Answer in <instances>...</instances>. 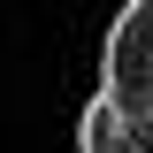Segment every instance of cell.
Returning a JSON list of instances; mask_svg holds the SVG:
<instances>
[{"instance_id":"cell-1","label":"cell","mask_w":153,"mask_h":153,"mask_svg":"<svg viewBox=\"0 0 153 153\" xmlns=\"http://www.w3.org/2000/svg\"><path fill=\"white\" fill-rule=\"evenodd\" d=\"M100 100L153 153V0H123L115 8L107 46H100Z\"/></svg>"},{"instance_id":"cell-2","label":"cell","mask_w":153,"mask_h":153,"mask_svg":"<svg viewBox=\"0 0 153 153\" xmlns=\"http://www.w3.org/2000/svg\"><path fill=\"white\" fill-rule=\"evenodd\" d=\"M76 153H146V146H138V130L92 92V100H84V115H76Z\"/></svg>"}]
</instances>
